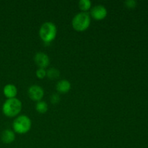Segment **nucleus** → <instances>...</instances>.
I'll return each mask as SVG.
<instances>
[{
  "label": "nucleus",
  "mask_w": 148,
  "mask_h": 148,
  "mask_svg": "<svg viewBox=\"0 0 148 148\" xmlns=\"http://www.w3.org/2000/svg\"><path fill=\"white\" fill-rule=\"evenodd\" d=\"M13 129L14 132L23 134L28 132L32 126L31 120L25 115L17 116L13 121Z\"/></svg>",
  "instance_id": "obj_4"
},
{
  "label": "nucleus",
  "mask_w": 148,
  "mask_h": 148,
  "mask_svg": "<svg viewBox=\"0 0 148 148\" xmlns=\"http://www.w3.org/2000/svg\"><path fill=\"white\" fill-rule=\"evenodd\" d=\"M59 75H60V72H59V71L57 69H56V68H53V67L51 68V69H49V70L46 72V76H47L48 77L51 79H56V78L59 77Z\"/></svg>",
  "instance_id": "obj_13"
},
{
  "label": "nucleus",
  "mask_w": 148,
  "mask_h": 148,
  "mask_svg": "<svg viewBox=\"0 0 148 148\" xmlns=\"http://www.w3.org/2000/svg\"><path fill=\"white\" fill-rule=\"evenodd\" d=\"M56 88V90L61 93H66L71 89V84L66 79H62L57 82Z\"/></svg>",
  "instance_id": "obj_9"
},
{
  "label": "nucleus",
  "mask_w": 148,
  "mask_h": 148,
  "mask_svg": "<svg viewBox=\"0 0 148 148\" xmlns=\"http://www.w3.org/2000/svg\"><path fill=\"white\" fill-rule=\"evenodd\" d=\"M3 92L4 95L7 97L8 99L10 98H14L17 94V89L16 86L12 84H8L4 86L3 89Z\"/></svg>",
  "instance_id": "obj_8"
},
{
  "label": "nucleus",
  "mask_w": 148,
  "mask_h": 148,
  "mask_svg": "<svg viewBox=\"0 0 148 148\" xmlns=\"http://www.w3.org/2000/svg\"><path fill=\"white\" fill-rule=\"evenodd\" d=\"M22 102L17 98H10L2 106L3 114L7 117H14L18 115L22 110Z\"/></svg>",
  "instance_id": "obj_1"
},
{
  "label": "nucleus",
  "mask_w": 148,
  "mask_h": 148,
  "mask_svg": "<svg viewBox=\"0 0 148 148\" xmlns=\"http://www.w3.org/2000/svg\"><path fill=\"white\" fill-rule=\"evenodd\" d=\"M36 76L39 79H43L46 76V71L45 69L38 68V69L36 71Z\"/></svg>",
  "instance_id": "obj_14"
},
{
  "label": "nucleus",
  "mask_w": 148,
  "mask_h": 148,
  "mask_svg": "<svg viewBox=\"0 0 148 148\" xmlns=\"http://www.w3.org/2000/svg\"><path fill=\"white\" fill-rule=\"evenodd\" d=\"M51 102L53 104H57L60 101V98H59V95L57 94H53V95L51 96Z\"/></svg>",
  "instance_id": "obj_16"
},
{
  "label": "nucleus",
  "mask_w": 148,
  "mask_h": 148,
  "mask_svg": "<svg viewBox=\"0 0 148 148\" xmlns=\"http://www.w3.org/2000/svg\"><path fill=\"white\" fill-rule=\"evenodd\" d=\"M78 4H79V8L83 11V12H85L91 8L92 2L90 0H80Z\"/></svg>",
  "instance_id": "obj_11"
},
{
  "label": "nucleus",
  "mask_w": 148,
  "mask_h": 148,
  "mask_svg": "<svg viewBox=\"0 0 148 148\" xmlns=\"http://www.w3.org/2000/svg\"><path fill=\"white\" fill-rule=\"evenodd\" d=\"M36 109L40 114H45L48 111V105L45 101H38L36 103Z\"/></svg>",
  "instance_id": "obj_12"
},
{
  "label": "nucleus",
  "mask_w": 148,
  "mask_h": 148,
  "mask_svg": "<svg viewBox=\"0 0 148 148\" xmlns=\"http://www.w3.org/2000/svg\"><path fill=\"white\" fill-rule=\"evenodd\" d=\"M57 34L56 26L51 22L43 23L39 30V36L45 43H50L53 41Z\"/></svg>",
  "instance_id": "obj_2"
},
{
  "label": "nucleus",
  "mask_w": 148,
  "mask_h": 148,
  "mask_svg": "<svg viewBox=\"0 0 148 148\" xmlns=\"http://www.w3.org/2000/svg\"><path fill=\"white\" fill-rule=\"evenodd\" d=\"M124 4L128 8L133 9L137 6V1H134V0H127L124 2Z\"/></svg>",
  "instance_id": "obj_15"
},
{
  "label": "nucleus",
  "mask_w": 148,
  "mask_h": 148,
  "mask_svg": "<svg viewBox=\"0 0 148 148\" xmlns=\"http://www.w3.org/2000/svg\"><path fill=\"white\" fill-rule=\"evenodd\" d=\"M28 95L31 100L35 101H40L44 95V91L40 86L37 85H33L29 88Z\"/></svg>",
  "instance_id": "obj_5"
},
{
  "label": "nucleus",
  "mask_w": 148,
  "mask_h": 148,
  "mask_svg": "<svg viewBox=\"0 0 148 148\" xmlns=\"http://www.w3.org/2000/svg\"><path fill=\"white\" fill-rule=\"evenodd\" d=\"M1 139L4 143L10 144V143H12L15 140V134L12 130H6L1 133Z\"/></svg>",
  "instance_id": "obj_10"
},
{
  "label": "nucleus",
  "mask_w": 148,
  "mask_h": 148,
  "mask_svg": "<svg viewBox=\"0 0 148 148\" xmlns=\"http://www.w3.org/2000/svg\"><path fill=\"white\" fill-rule=\"evenodd\" d=\"M72 27L78 32L86 30L90 25V17L87 12H79L74 17L72 21Z\"/></svg>",
  "instance_id": "obj_3"
},
{
  "label": "nucleus",
  "mask_w": 148,
  "mask_h": 148,
  "mask_svg": "<svg viewBox=\"0 0 148 148\" xmlns=\"http://www.w3.org/2000/svg\"><path fill=\"white\" fill-rule=\"evenodd\" d=\"M90 14L92 18L95 20H103L106 17L108 12L104 6L99 4V5L95 6L91 9Z\"/></svg>",
  "instance_id": "obj_6"
},
{
  "label": "nucleus",
  "mask_w": 148,
  "mask_h": 148,
  "mask_svg": "<svg viewBox=\"0 0 148 148\" xmlns=\"http://www.w3.org/2000/svg\"><path fill=\"white\" fill-rule=\"evenodd\" d=\"M34 61L36 65L41 69H45L46 67H47L50 63V59H49V56L45 53H43V52H38L35 55Z\"/></svg>",
  "instance_id": "obj_7"
}]
</instances>
